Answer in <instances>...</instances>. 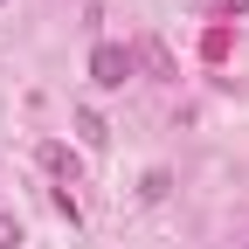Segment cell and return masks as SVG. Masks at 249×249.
Instances as JSON below:
<instances>
[{
    "label": "cell",
    "mask_w": 249,
    "mask_h": 249,
    "mask_svg": "<svg viewBox=\"0 0 249 249\" xmlns=\"http://www.w3.org/2000/svg\"><path fill=\"white\" fill-rule=\"evenodd\" d=\"M132 70H139L132 49H118V42H97V49H90V83H97V90H124Z\"/></svg>",
    "instance_id": "obj_1"
},
{
    "label": "cell",
    "mask_w": 249,
    "mask_h": 249,
    "mask_svg": "<svg viewBox=\"0 0 249 249\" xmlns=\"http://www.w3.org/2000/svg\"><path fill=\"white\" fill-rule=\"evenodd\" d=\"M42 166H49L62 187H76V173H83V160H76L70 145H55V139H42Z\"/></svg>",
    "instance_id": "obj_2"
},
{
    "label": "cell",
    "mask_w": 249,
    "mask_h": 249,
    "mask_svg": "<svg viewBox=\"0 0 249 249\" xmlns=\"http://www.w3.org/2000/svg\"><path fill=\"white\" fill-rule=\"evenodd\" d=\"M76 132H83V145H104V139H111V124H104L97 111H76Z\"/></svg>",
    "instance_id": "obj_3"
},
{
    "label": "cell",
    "mask_w": 249,
    "mask_h": 249,
    "mask_svg": "<svg viewBox=\"0 0 249 249\" xmlns=\"http://www.w3.org/2000/svg\"><path fill=\"white\" fill-rule=\"evenodd\" d=\"M201 14H214V21H235V14H249V0H194Z\"/></svg>",
    "instance_id": "obj_4"
},
{
    "label": "cell",
    "mask_w": 249,
    "mask_h": 249,
    "mask_svg": "<svg viewBox=\"0 0 249 249\" xmlns=\"http://www.w3.org/2000/svg\"><path fill=\"white\" fill-rule=\"evenodd\" d=\"M166 187H173V173H166V166H152V173H145V187H139V194H145V201H160V194H166Z\"/></svg>",
    "instance_id": "obj_5"
},
{
    "label": "cell",
    "mask_w": 249,
    "mask_h": 249,
    "mask_svg": "<svg viewBox=\"0 0 249 249\" xmlns=\"http://www.w3.org/2000/svg\"><path fill=\"white\" fill-rule=\"evenodd\" d=\"M201 55H208V62H222V55H229V28H208V42H201Z\"/></svg>",
    "instance_id": "obj_6"
},
{
    "label": "cell",
    "mask_w": 249,
    "mask_h": 249,
    "mask_svg": "<svg viewBox=\"0 0 249 249\" xmlns=\"http://www.w3.org/2000/svg\"><path fill=\"white\" fill-rule=\"evenodd\" d=\"M139 55H145V62H152V76H173V55H166V49H160V42H145V49H139Z\"/></svg>",
    "instance_id": "obj_7"
},
{
    "label": "cell",
    "mask_w": 249,
    "mask_h": 249,
    "mask_svg": "<svg viewBox=\"0 0 249 249\" xmlns=\"http://www.w3.org/2000/svg\"><path fill=\"white\" fill-rule=\"evenodd\" d=\"M0 249H21V222L14 214H0Z\"/></svg>",
    "instance_id": "obj_8"
}]
</instances>
